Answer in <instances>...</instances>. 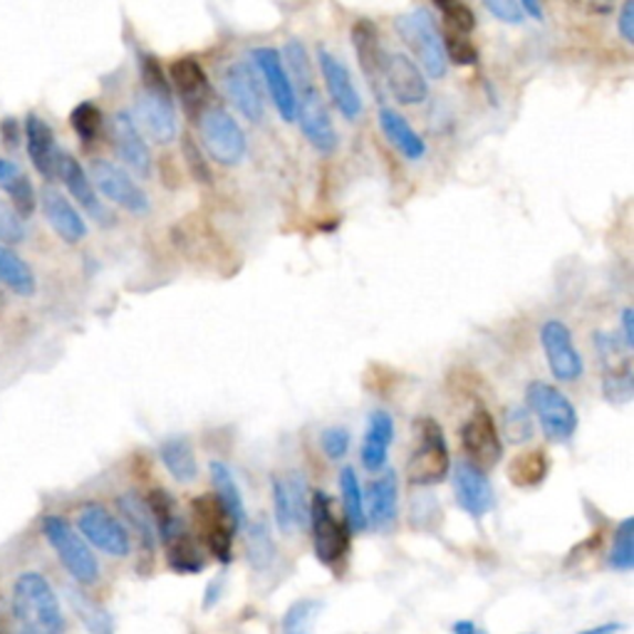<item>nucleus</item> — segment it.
Returning <instances> with one entry per match:
<instances>
[{
  "instance_id": "1",
  "label": "nucleus",
  "mask_w": 634,
  "mask_h": 634,
  "mask_svg": "<svg viewBox=\"0 0 634 634\" xmlns=\"http://www.w3.org/2000/svg\"><path fill=\"white\" fill-rule=\"evenodd\" d=\"M283 62L288 70V77L293 82L295 92V119L303 129V137L310 147L320 154H335L340 137L335 124L330 119V112L325 100H322L320 90L315 85V70L313 60H310L305 45L300 40H288L283 50Z\"/></svg>"
},
{
  "instance_id": "2",
  "label": "nucleus",
  "mask_w": 634,
  "mask_h": 634,
  "mask_svg": "<svg viewBox=\"0 0 634 634\" xmlns=\"http://www.w3.org/2000/svg\"><path fill=\"white\" fill-rule=\"evenodd\" d=\"M132 119L157 144H169L179 134L169 80L154 55L142 58V90L134 97Z\"/></svg>"
},
{
  "instance_id": "3",
  "label": "nucleus",
  "mask_w": 634,
  "mask_h": 634,
  "mask_svg": "<svg viewBox=\"0 0 634 634\" xmlns=\"http://www.w3.org/2000/svg\"><path fill=\"white\" fill-rule=\"evenodd\" d=\"M13 615L28 634H62L65 615L50 582L40 573H23L13 585Z\"/></svg>"
},
{
  "instance_id": "4",
  "label": "nucleus",
  "mask_w": 634,
  "mask_h": 634,
  "mask_svg": "<svg viewBox=\"0 0 634 634\" xmlns=\"http://www.w3.org/2000/svg\"><path fill=\"white\" fill-rule=\"evenodd\" d=\"M528 412L538 417L540 429H543L545 439L553 444H568L578 432V409L573 402L568 399L565 392H560L555 384L550 382H530L528 384Z\"/></svg>"
},
{
  "instance_id": "5",
  "label": "nucleus",
  "mask_w": 634,
  "mask_h": 634,
  "mask_svg": "<svg viewBox=\"0 0 634 634\" xmlns=\"http://www.w3.org/2000/svg\"><path fill=\"white\" fill-rule=\"evenodd\" d=\"M394 28L402 35L404 45L412 50V55L419 60V65L426 70V75L441 80L449 70V62L444 55L441 35L436 30V20L426 8H414L409 13L394 20Z\"/></svg>"
},
{
  "instance_id": "6",
  "label": "nucleus",
  "mask_w": 634,
  "mask_h": 634,
  "mask_svg": "<svg viewBox=\"0 0 634 634\" xmlns=\"http://www.w3.org/2000/svg\"><path fill=\"white\" fill-rule=\"evenodd\" d=\"M414 432L419 434V444L407 461L409 484L414 486L441 484L451 469L449 446H446L441 424L434 422L432 417H422L414 422Z\"/></svg>"
},
{
  "instance_id": "7",
  "label": "nucleus",
  "mask_w": 634,
  "mask_h": 634,
  "mask_svg": "<svg viewBox=\"0 0 634 634\" xmlns=\"http://www.w3.org/2000/svg\"><path fill=\"white\" fill-rule=\"evenodd\" d=\"M201 142L209 157L221 166H238L248 154V139L241 124L228 110L209 105L199 114Z\"/></svg>"
},
{
  "instance_id": "8",
  "label": "nucleus",
  "mask_w": 634,
  "mask_h": 634,
  "mask_svg": "<svg viewBox=\"0 0 634 634\" xmlns=\"http://www.w3.org/2000/svg\"><path fill=\"white\" fill-rule=\"evenodd\" d=\"M43 533L48 538V543L53 545L58 558L62 560L67 573L75 578L80 585H92L100 578V565L97 558L92 555L90 545L82 540V536L75 533L65 518L60 516H48L43 521Z\"/></svg>"
},
{
  "instance_id": "9",
  "label": "nucleus",
  "mask_w": 634,
  "mask_h": 634,
  "mask_svg": "<svg viewBox=\"0 0 634 634\" xmlns=\"http://www.w3.org/2000/svg\"><path fill=\"white\" fill-rule=\"evenodd\" d=\"M308 523L313 526V548L320 563L328 568L342 563L350 550V528L332 511V501L325 491L313 493Z\"/></svg>"
},
{
  "instance_id": "10",
  "label": "nucleus",
  "mask_w": 634,
  "mask_h": 634,
  "mask_svg": "<svg viewBox=\"0 0 634 634\" xmlns=\"http://www.w3.org/2000/svg\"><path fill=\"white\" fill-rule=\"evenodd\" d=\"M90 181L95 186V191L105 196L107 201L117 204L119 209L129 211L134 216H147L152 211V201L147 191L132 179L127 169H122L119 164L107 159H95L90 166Z\"/></svg>"
},
{
  "instance_id": "11",
  "label": "nucleus",
  "mask_w": 634,
  "mask_h": 634,
  "mask_svg": "<svg viewBox=\"0 0 634 634\" xmlns=\"http://www.w3.org/2000/svg\"><path fill=\"white\" fill-rule=\"evenodd\" d=\"M77 528L85 540L112 558H127L132 550V538L119 518H114L105 506L90 503L77 516Z\"/></svg>"
},
{
  "instance_id": "12",
  "label": "nucleus",
  "mask_w": 634,
  "mask_h": 634,
  "mask_svg": "<svg viewBox=\"0 0 634 634\" xmlns=\"http://www.w3.org/2000/svg\"><path fill=\"white\" fill-rule=\"evenodd\" d=\"M540 345H543L545 360L550 374L558 382H578L585 372V362L575 347L573 332L560 320H548L543 328H540Z\"/></svg>"
},
{
  "instance_id": "13",
  "label": "nucleus",
  "mask_w": 634,
  "mask_h": 634,
  "mask_svg": "<svg viewBox=\"0 0 634 634\" xmlns=\"http://www.w3.org/2000/svg\"><path fill=\"white\" fill-rule=\"evenodd\" d=\"M318 65L322 80H325V90L332 100V105L337 107V112L347 122H357L362 117V112H365V105H362V97L355 87V80H352L350 67L345 65V60L332 55L328 48H320Z\"/></svg>"
},
{
  "instance_id": "14",
  "label": "nucleus",
  "mask_w": 634,
  "mask_h": 634,
  "mask_svg": "<svg viewBox=\"0 0 634 634\" xmlns=\"http://www.w3.org/2000/svg\"><path fill=\"white\" fill-rule=\"evenodd\" d=\"M224 87L231 105L238 110L248 122H263L266 117V100L261 90L258 72L248 60H236L224 72Z\"/></svg>"
},
{
  "instance_id": "15",
  "label": "nucleus",
  "mask_w": 634,
  "mask_h": 634,
  "mask_svg": "<svg viewBox=\"0 0 634 634\" xmlns=\"http://www.w3.org/2000/svg\"><path fill=\"white\" fill-rule=\"evenodd\" d=\"M273 508H276V523L280 530H285V533L308 526L310 496L303 474L290 471L273 476Z\"/></svg>"
},
{
  "instance_id": "16",
  "label": "nucleus",
  "mask_w": 634,
  "mask_h": 634,
  "mask_svg": "<svg viewBox=\"0 0 634 634\" xmlns=\"http://www.w3.org/2000/svg\"><path fill=\"white\" fill-rule=\"evenodd\" d=\"M461 446L466 456H469V464L476 466L478 471L493 469V466L501 461V432H498L496 419L486 409H478L476 414H471L469 422L464 424Z\"/></svg>"
},
{
  "instance_id": "17",
  "label": "nucleus",
  "mask_w": 634,
  "mask_h": 634,
  "mask_svg": "<svg viewBox=\"0 0 634 634\" xmlns=\"http://www.w3.org/2000/svg\"><path fill=\"white\" fill-rule=\"evenodd\" d=\"M191 511H194V521L196 526H199L201 536L206 540V545H209L211 550V555L221 560V563H231L236 530L231 521H228L221 503L216 501V496L206 493V496L194 498Z\"/></svg>"
},
{
  "instance_id": "18",
  "label": "nucleus",
  "mask_w": 634,
  "mask_h": 634,
  "mask_svg": "<svg viewBox=\"0 0 634 634\" xmlns=\"http://www.w3.org/2000/svg\"><path fill=\"white\" fill-rule=\"evenodd\" d=\"M382 80L387 82L392 97L404 107L422 105L429 97V82H426L422 67L404 53L384 55Z\"/></svg>"
},
{
  "instance_id": "19",
  "label": "nucleus",
  "mask_w": 634,
  "mask_h": 634,
  "mask_svg": "<svg viewBox=\"0 0 634 634\" xmlns=\"http://www.w3.org/2000/svg\"><path fill=\"white\" fill-rule=\"evenodd\" d=\"M110 137L112 147L117 152L122 164L127 166L132 174H137L139 179H149L152 176V152L149 144L144 142L142 132L134 124L129 112H117L110 122Z\"/></svg>"
},
{
  "instance_id": "20",
  "label": "nucleus",
  "mask_w": 634,
  "mask_h": 634,
  "mask_svg": "<svg viewBox=\"0 0 634 634\" xmlns=\"http://www.w3.org/2000/svg\"><path fill=\"white\" fill-rule=\"evenodd\" d=\"M253 62L261 72L268 95L273 100L280 117L285 122H295V92L293 82L288 77L283 55L276 48H258L253 50Z\"/></svg>"
},
{
  "instance_id": "21",
  "label": "nucleus",
  "mask_w": 634,
  "mask_h": 634,
  "mask_svg": "<svg viewBox=\"0 0 634 634\" xmlns=\"http://www.w3.org/2000/svg\"><path fill=\"white\" fill-rule=\"evenodd\" d=\"M58 176L62 179V184H65V189L70 191L72 199H75L82 209L90 214V218H95L100 226L114 224V216L110 214L107 206L102 204L100 194L95 191V186H92V181H90V174L85 172V166L72 157V154L60 152Z\"/></svg>"
},
{
  "instance_id": "22",
  "label": "nucleus",
  "mask_w": 634,
  "mask_h": 634,
  "mask_svg": "<svg viewBox=\"0 0 634 634\" xmlns=\"http://www.w3.org/2000/svg\"><path fill=\"white\" fill-rule=\"evenodd\" d=\"M454 493L456 501L466 513L474 518H484L493 511L496 493L484 471H478L469 461H459L454 469Z\"/></svg>"
},
{
  "instance_id": "23",
  "label": "nucleus",
  "mask_w": 634,
  "mask_h": 634,
  "mask_svg": "<svg viewBox=\"0 0 634 634\" xmlns=\"http://www.w3.org/2000/svg\"><path fill=\"white\" fill-rule=\"evenodd\" d=\"M40 204H43V214L50 228L62 238L65 243H80L87 236V224L80 216L75 206L70 204L65 194H60L53 186H48L40 194Z\"/></svg>"
},
{
  "instance_id": "24",
  "label": "nucleus",
  "mask_w": 634,
  "mask_h": 634,
  "mask_svg": "<svg viewBox=\"0 0 634 634\" xmlns=\"http://www.w3.org/2000/svg\"><path fill=\"white\" fill-rule=\"evenodd\" d=\"M169 77L174 90L179 92V97L184 102V107L189 112L199 110L204 112L206 100L211 95L209 77H206V70L201 67V62L196 58H179L172 62Z\"/></svg>"
},
{
  "instance_id": "25",
  "label": "nucleus",
  "mask_w": 634,
  "mask_h": 634,
  "mask_svg": "<svg viewBox=\"0 0 634 634\" xmlns=\"http://www.w3.org/2000/svg\"><path fill=\"white\" fill-rule=\"evenodd\" d=\"M25 142H28L30 162H33L38 174L43 176V179H55L60 149H58L53 127H50L43 117H38V114H28Z\"/></svg>"
},
{
  "instance_id": "26",
  "label": "nucleus",
  "mask_w": 634,
  "mask_h": 634,
  "mask_svg": "<svg viewBox=\"0 0 634 634\" xmlns=\"http://www.w3.org/2000/svg\"><path fill=\"white\" fill-rule=\"evenodd\" d=\"M392 441H394V419L387 412H374L367 422L365 441H362V451H360L362 466H365L370 474L384 471Z\"/></svg>"
},
{
  "instance_id": "27",
  "label": "nucleus",
  "mask_w": 634,
  "mask_h": 634,
  "mask_svg": "<svg viewBox=\"0 0 634 634\" xmlns=\"http://www.w3.org/2000/svg\"><path fill=\"white\" fill-rule=\"evenodd\" d=\"M352 48H355V55L360 60V67L370 77L372 85H377V80L382 77L384 67V48L380 38V28L372 23V20L362 18L352 25Z\"/></svg>"
},
{
  "instance_id": "28",
  "label": "nucleus",
  "mask_w": 634,
  "mask_h": 634,
  "mask_svg": "<svg viewBox=\"0 0 634 634\" xmlns=\"http://www.w3.org/2000/svg\"><path fill=\"white\" fill-rule=\"evenodd\" d=\"M397 503H399L397 474L392 469H384L382 476H377V481H372L370 486V506H365L367 523L372 521L380 530L389 528L397 521Z\"/></svg>"
},
{
  "instance_id": "29",
  "label": "nucleus",
  "mask_w": 634,
  "mask_h": 634,
  "mask_svg": "<svg viewBox=\"0 0 634 634\" xmlns=\"http://www.w3.org/2000/svg\"><path fill=\"white\" fill-rule=\"evenodd\" d=\"M211 484H214V491H216L214 493L216 501L221 503L233 530H243L248 526V511H246L241 488H238L233 471L228 469V464L211 461Z\"/></svg>"
},
{
  "instance_id": "30",
  "label": "nucleus",
  "mask_w": 634,
  "mask_h": 634,
  "mask_svg": "<svg viewBox=\"0 0 634 634\" xmlns=\"http://www.w3.org/2000/svg\"><path fill=\"white\" fill-rule=\"evenodd\" d=\"M380 127L384 132V137L389 139L392 147L397 149L404 159H409V162L424 159V154H426L424 139L419 137L417 132H414L412 124L404 119L397 110L382 107L380 110Z\"/></svg>"
},
{
  "instance_id": "31",
  "label": "nucleus",
  "mask_w": 634,
  "mask_h": 634,
  "mask_svg": "<svg viewBox=\"0 0 634 634\" xmlns=\"http://www.w3.org/2000/svg\"><path fill=\"white\" fill-rule=\"evenodd\" d=\"M159 459L174 481L194 484L199 478V461H196V451L186 436H169V439L162 441Z\"/></svg>"
},
{
  "instance_id": "32",
  "label": "nucleus",
  "mask_w": 634,
  "mask_h": 634,
  "mask_svg": "<svg viewBox=\"0 0 634 634\" xmlns=\"http://www.w3.org/2000/svg\"><path fill=\"white\" fill-rule=\"evenodd\" d=\"M147 508L152 513L154 528H157V538H162V543H169L172 538L186 533L181 513H179V508H176V501L169 491H164V488L152 491Z\"/></svg>"
},
{
  "instance_id": "33",
  "label": "nucleus",
  "mask_w": 634,
  "mask_h": 634,
  "mask_svg": "<svg viewBox=\"0 0 634 634\" xmlns=\"http://www.w3.org/2000/svg\"><path fill=\"white\" fill-rule=\"evenodd\" d=\"M0 283L20 298H30L35 293V273L13 248L3 243H0Z\"/></svg>"
},
{
  "instance_id": "34",
  "label": "nucleus",
  "mask_w": 634,
  "mask_h": 634,
  "mask_svg": "<svg viewBox=\"0 0 634 634\" xmlns=\"http://www.w3.org/2000/svg\"><path fill=\"white\" fill-rule=\"evenodd\" d=\"M340 493H342V508H345V526L352 533H362L367 528V511H365V496H362V486L357 471L352 466H345L340 471Z\"/></svg>"
},
{
  "instance_id": "35",
  "label": "nucleus",
  "mask_w": 634,
  "mask_h": 634,
  "mask_svg": "<svg viewBox=\"0 0 634 634\" xmlns=\"http://www.w3.org/2000/svg\"><path fill=\"white\" fill-rule=\"evenodd\" d=\"M548 471H550V461L543 449L518 454L516 459L508 464V478H511V484L518 488L540 486L545 481Z\"/></svg>"
},
{
  "instance_id": "36",
  "label": "nucleus",
  "mask_w": 634,
  "mask_h": 634,
  "mask_svg": "<svg viewBox=\"0 0 634 634\" xmlns=\"http://www.w3.org/2000/svg\"><path fill=\"white\" fill-rule=\"evenodd\" d=\"M166 545V560H169L172 570L176 573H184V575H194V573H201L206 568V560L199 550V543L189 536V533H181L172 538Z\"/></svg>"
},
{
  "instance_id": "37",
  "label": "nucleus",
  "mask_w": 634,
  "mask_h": 634,
  "mask_svg": "<svg viewBox=\"0 0 634 634\" xmlns=\"http://www.w3.org/2000/svg\"><path fill=\"white\" fill-rule=\"evenodd\" d=\"M119 511L132 523V528L139 533L142 545L152 550L154 543H157V528H154L147 501H142L137 493H124L119 498Z\"/></svg>"
},
{
  "instance_id": "38",
  "label": "nucleus",
  "mask_w": 634,
  "mask_h": 634,
  "mask_svg": "<svg viewBox=\"0 0 634 634\" xmlns=\"http://www.w3.org/2000/svg\"><path fill=\"white\" fill-rule=\"evenodd\" d=\"M246 555L256 570H266L276 558V543L266 521H258L246 533Z\"/></svg>"
},
{
  "instance_id": "39",
  "label": "nucleus",
  "mask_w": 634,
  "mask_h": 634,
  "mask_svg": "<svg viewBox=\"0 0 634 634\" xmlns=\"http://www.w3.org/2000/svg\"><path fill=\"white\" fill-rule=\"evenodd\" d=\"M67 597L72 610H75V615L82 620V625H85L90 634H114L112 617L100 605H95V602L77 590H70Z\"/></svg>"
},
{
  "instance_id": "40",
  "label": "nucleus",
  "mask_w": 634,
  "mask_h": 634,
  "mask_svg": "<svg viewBox=\"0 0 634 634\" xmlns=\"http://www.w3.org/2000/svg\"><path fill=\"white\" fill-rule=\"evenodd\" d=\"M322 605L315 600H300L285 612L283 617V634H315V617L320 615Z\"/></svg>"
},
{
  "instance_id": "41",
  "label": "nucleus",
  "mask_w": 634,
  "mask_h": 634,
  "mask_svg": "<svg viewBox=\"0 0 634 634\" xmlns=\"http://www.w3.org/2000/svg\"><path fill=\"white\" fill-rule=\"evenodd\" d=\"M610 565L615 570H627L634 568V521L632 518H625L615 530V543H612V553H610Z\"/></svg>"
},
{
  "instance_id": "42",
  "label": "nucleus",
  "mask_w": 634,
  "mask_h": 634,
  "mask_svg": "<svg viewBox=\"0 0 634 634\" xmlns=\"http://www.w3.org/2000/svg\"><path fill=\"white\" fill-rule=\"evenodd\" d=\"M70 124L82 142H95L102 132V110L92 102H80L70 114Z\"/></svg>"
},
{
  "instance_id": "43",
  "label": "nucleus",
  "mask_w": 634,
  "mask_h": 634,
  "mask_svg": "<svg viewBox=\"0 0 634 634\" xmlns=\"http://www.w3.org/2000/svg\"><path fill=\"white\" fill-rule=\"evenodd\" d=\"M533 417L526 407H508L503 414V434L511 444H526L533 439Z\"/></svg>"
},
{
  "instance_id": "44",
  "label": "nucleus",
  "mask_w": 634,
  "mask_h": 634,
  "mask_svg": "<svg viewBox=\"0 0 634 634\" xmlns=\"http://www.w3.org/2000/svg\"><path fill=\"white\" fill-rule=\"evenodd\" d=\"M441 18H444V33L454 35H466L469 38L476 28V15L469 6L464 3H444L439 6Z\"/></svg>"
},
{
  "instance_id": "45",
  "label": "nucleus",
  "mask_w": 634,
  "mask_h": 634,
  "mask_svg": "<svg viewBox=\"0 0 634 634\" xmlns=\"http://www.w3.org/2000/svg\"><path fill=\"white\" fill-rule=\"evenodd\" d=\"M441 45H444L446 62L451 60L454 65H459V67H471L478 62V48L466 35L444 33Z\"/></svg>"
},
{
  "instance_id": "46",
  "label": "nucleus",
  "mask_w": 634,
  "mask_h": 634,
  "mask_svg": "<svg viewBox=\"0 0 634 634\" xmlns=\"http://www.w3.org/2000/svg\"><path fill=\"white\" fill-rule=\"evenodd\" d=\"M602 394L610 404H627L632 399V370L625 365L622 370L610 372L605 380H602Z\"/></svg>"
},
{
  "instance_id": "47",
  "label": "nucleus",
  "mask_w": 634,
  "mask_h": 634,
  "mask_svg": "<svg viewBox=\"0 0 634 634\" xmlns=\"http://www.w3.org/2000/svg\"><path fill=\"white\" fill-rule=\"evenodd\" d=\"M8 196H10V204H13V211L23 218H30L35 211V206H38V199H35V189H33V184H30V179L25 174H20L18 179L8 186Z\"/></svg>"
},
{
  "instance_id": "48",
  "label": "nucleus",
  "mask_w": 634,
  "mask_h": 634,
  "mask_svg": "<svg viewBox=\"0 0 634 634\" xmlns=\"http://www.w3.org/2000/svg\"><path fill=\"white\" fill-rule=\"evenodd\" d=\"M350 444H352V436L345 426H330V429H325L320 436L322 451H325V456L332 461L345 459L350 451Z\"/></svg>"
},
{
  "instance_id": "49",
  "label": "nucleus",
  "mask_w": 634,
  "mask_h": 634,
  "mask_svg": "<svg viewBox=\"0 0 634 634\" xmlns=\"http://www.w3.org/2000/svg\"><path fill=\"white\" fill-rule=\"evenodd\" d=\"M25 238V226L23 218H20L6 201H0V243L3 246H15Z\"/></svg>"
},
{
  "instance_id": "50",
  "label": "nucleus",
  "mask_w": 634,
  "mask_h": 634,
  "mask_svg": "<svg viewBox=\"0 0 634 634\" xmlns=\"http://www.w3.org/2000/svg\"><path fill=\"white\" fill-rule=\"evenodd\" d=\"M184 159H186V166H189V172H191V176H194L196 181L211 184V169H209V164H206L201 149L196 147L191 137L184 139Z\"/></svg>"
},
{
  "instance_id": "51",
  "label": "nucleus",
  "mask_w": 634,
  "mask_h": 634,
  "mask_svg": "<svg viewBox=\"0 0 634 634\" xmlns=\"http://www.w3.org/2000/svg\"><path fill=\"white\" fill-rule=\"evenodd\" d=\"M486 10L491 15H496L498 20H503V23H508V25H518L526 20L521 3H516V0H488Z\"/></svg>"
},
{
  "instance_id": "52",
  "label": "nucleus",
  "mask_w": 634,
  "mask_h": 634,
  "mask_svg": "<svg viewBox=\"0 0 634 634\" xmlns=\"http://www.w3.org/2000/svg\"><path fill=\"white\" fill-rule=\"evenodd\" d=\"M617 30L622 40L627 45L634 43V3H625L620 8V18H617Z\"/></svg>"
},
{
  "instance_id": "53",
  "label": "nucleus",
  "mask_w": 634,
  "mask_h": 634,
  "mask_svg": "<svg viewBox=\"0 0 634 634\" xmlns=\"http://www.w3.org/2000/svg\"><path fill=\"white\" fill-rule=\"evenodd\" d=\"M20 174H23V169H20L15 162L0 159V189H8V186L13 184Z\"/></svg>"
},
{
  "instance_id": "54",
  "label": "nucleus",
  "mask_w": 634,
  "mask_h": 634,
  "mask_svg": "<svg viewBox=\"0 0 634 634\" xmlns=\"http://www.w3.org/2000/svg\"><path fill=\"white\" fill-rule=\"evenodd\" d=\"M632 320H634V310L632 308H625L622 310V342H625V347L632 350L634 347V328H632Z\"/></svg>"
},
{
  "instance_id": "55",
  "label": "nucleus",
  "mask_w": 634,
  "mask_h": 634,
  "mask_svg": "<svg viewBox=\"0 0 634 634\" xmlns=\"http://www.w3.org/2000/svg\"><path fill=\"white\" fill-rule=\"evenodd\" d=\"M0 129H3V142L8 147H18V139H20V127L13 117H6L3 124H0Z\"/></svg>"
},
{
  "instance_id": "56",
  "label": "nucleus",
  "mask_w": 634,
  "mask_h": 634,
  "mask_svg": "<svg viewBox=\"0 0 634 634\" xmlns=\"http://www.w3.org/2000/svg\"><path fill=\"white\" fill-rule=\"evenodd\" d=\"M620 632H622L620 622H607V625H597V627L585 630V632H580V634H620Z\"/></svg>"
},
{
  "instance_id": "57",
  "label": "nucleus",
  "mask_w": 634,
  "mask_h": 634,
  "mask_svg": "<svg viewBox=\"0 0 634 634\" xmlns=\"http://www.w3.org/2000/svg\"><path fill=\"white\" fill-rule=\"evenodd\" d=\"M454 634H486L481 627H476L474 622H466V620H461V622H454Z\"/></svg>"
},
{
  "instance_id": "58",
  "label": "nucleus",
  "mask_w": 634,
  "mask_h": 634,
  "mask_svg": "<svg viewBox=\"0 0 634 634\" xmlns=\"http://www.w3.org/2000/svg\"><path fill=\"white\" fill-rule=\"evenodd\" d=\"M521 10H523V15H530V18H536V20H543V6H540V3H530V0H523Z\"/></svg>"
},
{
  "instance_id": "59",
  "label": "nucleus",
  "mask_w": 634,
  "mask_h": 634,
  "mask_svg": "<svg viewBox=\"0 0 634 634\" xmlns=\"http://www.w3.org/2000/svg\"><path fill=\"white\" fill-rule=\"evenodd\" d=\"M3 308H6V293H3V290H0V310H3Z\"/></svg>"
}]
</instances>
